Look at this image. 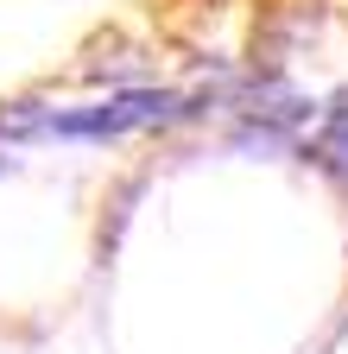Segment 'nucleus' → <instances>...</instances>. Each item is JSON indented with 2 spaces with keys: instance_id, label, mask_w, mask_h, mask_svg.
<instances>
[{
  "instance_id": "1",
  "label": "nucleus",
  "mask_w": 348,
  "mask_h": 354,
  "mask_svg": "<svg viewBox=\"0 0 348 354\" xmlns=\"http://www.w3.org/2000/svg\"><path fill=\"white\" fill-rule=\"evenodd\" d=\"M184 102L171 88H114L102 102H76V108H45V102H19L0 114V140H70V146H108L127 133H146L178 120Z\"/></svg>"
},
{
  "instance_id": "2",
  "label": "nucleus",
  "mask_w": 348,
  "mask_h": 354,
  "mask_svg": "<svg viewBox=\"0 0 348 354\" xmlns=\"http://www.w3.org/2000/svg\"><path fill=\"white\" fill-rule=\"evenodd\" d=\"M323 152L348 165V95H336V102H329V127H323Z\"/></svg>"
},
{
  "instance_id": "3",
  "label": "nucleus",
  "mask_w": 348,
  "mask_h": 354,
  "mask_svg": "<svg viewBox=\"0 0 348 354\" xmlns=\"http://www.w3.org/2000/svg\"><path fill=\"white\" fill-rule=\"evenodd\" d=\"M0 171H7V158H0Z\"/></svg>"
}]
</instances>
